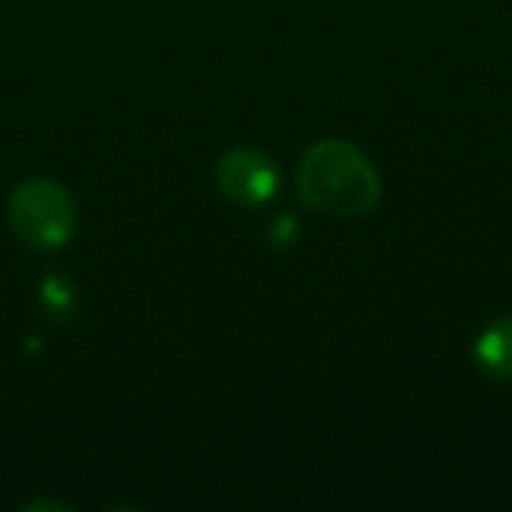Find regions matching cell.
<instances>
[{"instance_id":"1","label":"cell","mask_w":512,"mask_h":512,"mask_svg":"<svg viewBox=\"0 0 512 512\" xmlns=\"http://www.w3.org/2000/svg\"><path fill=\"white\" fill-rule=\"evenodd\" d=\"M297 189L303 201L330 216L354 219L381 201V177L372 159L351 141H318L306 150Z\"/></svg>"},{"instance_id":"2","label":"cell","mask_w":512,"mask_h":512,"mask_svg":"<svg viewBox=\"0 0 512 512\" xmlns=\"http://www.w3.org/2000/svg\"><path fill=\"white\" fill-rule=\"evenodd\" d=\"M78 207L66 186L33 177L9 198V225L15 237L36 252H57L75 234Z\"/></svg>"},{"instance_id":"3","label":"cell","mask_w":512,"mask_h":512,"mask_svg":"<svg viewBox=\"0 0 512 512\" xmlns=\"http://www.w3.org/2000/svg\"><path fill=\"white\" fill-rule=\"evenodd\" d=\"M219 189L243 207H261L279 192V165L261 150H228L216 165Z\"/></svg>"},{"instance_id":"4","label":"cell","mask_w":512,"mask_h":512,"mask_svg":"<svg viewBox=\"0 0 512 512\" xmlns=\"http://www.w3.org/2000/svg\"><path fill=\"white\" fill-rule=\"evenodd\" d=\"M477 366L492 381H512V315L492 321L474 348Z\"/></svg>"},{"instance_id":"5","label":"cell","mask_w":512,"mask_h":512,"mask_svg":"<svg viewBox=\"0 0 512 512\" xmlns=\"http://www.w3.org/2000/svg\"><path fill=\"white\" fill-rule=\"evenodd\" d=\"M36 300H39V312L42 318L54 321V324H66L75 318L78 312V288L75 282H69L66 276L60 273H51L39 282V291H36Z\"/></svg>"}]
</instances>
